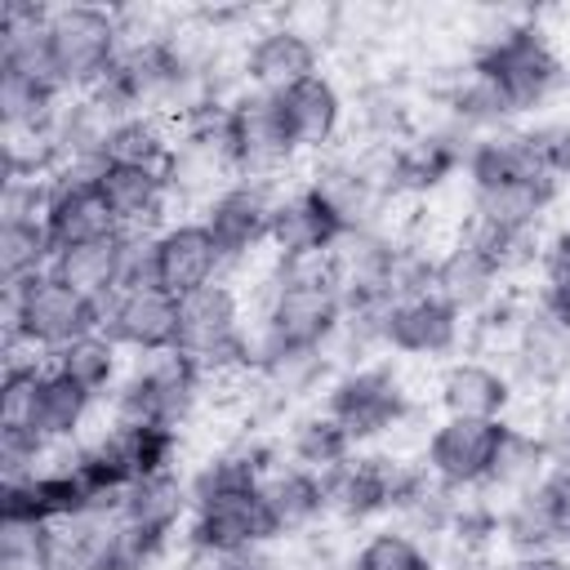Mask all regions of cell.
<instances>
[{
	"label": "cell",
	"mask_w": 570,
	"mask_h": 570,
	"mask_svg": "<svg viewBox=\"0 0 570 570\" xmlns=\"http://www.w3.org/2000/svg\"><path fill=\"white\" fill-rule=\"evenodd\" d=\"M343 316H347V303L334 276V254L281 263L254 330V361L272 352H330Z\"/></svg>",
	"instance_id": "1"
},
{
	"label": "cell",
	"mask_w": 570,
	"mask_h": 570,
	"mask_svg": "<svg viewBox=\"0 0 570 570\" xmlns=\"http://www.w3.org/2000/svg\"><path fill=\"white\" fill-rule=\"evenodd\" d=\"M4 330L9 347H31V352H62L67 343L102 330V307L58 281L53 272H40L13 289H4Z\"/></svg>",
	"instance_id": "2"
},
{
	"label": "cell",
	"mask_w": 570,
	"mask_h": 570,
	"mask_svg": "<svg viewBox=\"0 0 570 570\" xmlns=\"http://www.w3.org/2000/svg\"><path fill=\"white\" fill-rule=\"evenodd\" d=\"M174 352L187 356L205 379L223 374V370H254V334L245 330L240 298L232 285L214 281V285L178 298Z\"/></svg>",
	"instance_id": "3"
},
{
	"label": "cell",
	"mask_w": 570,
	"mask_h": 570,
	"mask_svg": "<svg viewBox=\"0 0 570 570\" xmlns=\"http://www.w3.org/2000/svg\"><path fill=\"white\" fill-rule=\"evenodd\" d=\"M45 40H49V71L62 85V94H71V89L89 94L111 76V67L125 49V27L111 9L62 4L49 13Z\"/></svg>",
	"instance_id": "4"
},
{
	"label": "cell",
	"mask_w": 570,
	"mask_h": 570,
	"mask_svg": "<svg viewBox=\"0 0 570 570\" xmlns=\"http://www.w3.org/2000/svg\"><path fill=\"white\" fill-rule=\"evenodd\" d=\"M472 67L485 80H494L512 111H534L561 85V58L548 45V36L530 22H508L494 36H485Z\"/></svg>",
	"instance_id": "5"
},
{
	"label": "cell",
	"mask_w": 570,
	"mask_h": 570,
	"mask_svg": "<svg viewBox=\"0 0 570 570\" xmlns=\"http://www.w3.org/2000/svg\"><path fill=\"white\" fill-rule=\"evenodd\" d=\"M200 383L205 374L178 356V352H156V356H142L116 387V423H165V428H178L196 396H200Z\"/></svg>",
	"instance_id": "6"
},
{
	"label": "cell",
	"mask_w": 570,
	"mask_h": 570,
	"mask_svg": "<svg viewBox=\"0 0 570 570\" xmlns=\"http://www.w3.org/2000/svg\"><path fill=\"white\" fill-rule=\"evenodd\" d=\"M325 414H334L352 441H370L410 414V392L392 365H352L330 383Z\"/></svg>",
	"instance_id": "7"
},
{
	"label": "cell",
	"mask_w": 570,
	"mask_h": 570,
	"mask_svg": "<svg viewBox=\"0 0 570 570\" xmlns=\"http://www.w3.org/2000/svg\"><path fill=\"white\" fill-rule=\"evenodd\" d=\"M508 436V423L503 419H441L428 436V450H423V468L445 485V490H476V485H490V472H494V459H499V445Z\"/></svg>",
	"instance_id": "8"
},
{
	"label": "cell",
	"mask_w": 570,
	"mask_h": 570,
	"mask_svg": "<svg viewBox=\"0 0 570 570\" xmlns=\"http://www.w3.org/2000/svg\"><path fill=\"white\" fill-rule=\"evenodd\" d=\"M227 156H232V174L249 183H267L289 165L294 147L285 138L272 94L249 89L227 102Z\"/></svg>",
	"instance_id": "9"
},
{
	"label": "cell",
	"mask_w": 570,
	"mask_h": 570,
	"mask_svg": "<svg viewBox=\"0 0 570 570\" xmlns=\"http://www.w3.org/2000/svg\"><path fill=\"white\" fill-rule=\"evenodd\" d=\"M45 232L53 249H76L102 236H116V218L98 191V165H62L53 174V196L45 209Z\"/></svg>",
	"instance_id": "10"
},
{
	"label": "cell",
	"mask_w": 570,
	"mask_h": 570,
	"mask_svg": "<svg viewBox=\"0 0 570 570\" xmlns=\"http://www.w3.org/2000/svg\"><path fill=\"white\" fill-rule=\"evenodd\" d=\"M267 240L276 245L281 263H303V258H330L347 240V227L325 205V196L307 183V187H294V191L276 196Z\"/></svg>",
	"instance_id": "11"
},
{
	"label": "cell",
	"mask_w": 570,
	"mask_h": 570,
	"mask_svg": "<svg viewBox=\"0 0 570 570\" xmlns=\"http://www.w3.org/2000/svg\"><path fill=\"white\" fill-rule=\"evenodd\" d=\"M223 263L227 258L218 254V245L200 218L169 223L151 236V285L174 298H187V294L214 285Z\"/></svg>",
	"instance_id": "12"
},
{
	"label": "cell",
	"mask_w": 570,
	"mask_h": 570,
	"mask_svg": "<svg viewBox=\"0 0 570 570\" xmlns=\"http://www.w3.org/2000/svg\"><path fill=\"white\" fill-rule=\"evenodd\" d=\"M102 334H107L120 352H138V356L174 352L178 298L165 294V289H156V285L120 289V294L102 307Z\"/></svg>",
	"instance_id": "13"
},
{
	"label": "cell",
	"mask_w": 570,
	"mask_h": 570,
	"mask_svg": "<svg viewBox=\"0 0 570 570\" xmlns=\"http://www.w3.org/2000/svg\"><path fill=\"white\" fill-rule=\"evenodd\" d=\"M276 539L263 512L258 490H236V494H218L205 503H191V525H187V543L196 557H227L240 548H258Z\"/></svg>",
	"instance_id": "14"
},
{
	"label": "cell",
	"mask_w": 570,
	"mask_h": 570,
	"mask_svg": "<svg viewBox=\"0 0 570 570\" xmlns=\"http://www.w3.org/2000/svg\"><path fill=\"white\" fill-rule=\"evenodd\" d=\"M463 338V312L436 289L405 294L383 316V347L401 356H445Z\"/></svg>",
	"instance_id": "15"
},
{
	"label": "cell",
	"mask_w": 570,
	"mask_h": 570,
	"mask_svg": "<svg viewBox=\"0 0 570 570\" xmlns=\"http://www.w3.org/2000/svg\"><path fill=\"white\" fill-rule=\"evenodd\" d=\"M272 187L267 183H249V178H232L200 214V223L209 227L218 254L227 263L254 254L263 240H267V227H272Z\"/></svg>",
	"instance_id": "16"
},
{
	"label": "cell",
	"mask_w": 570,
	"mask_h": 570,
	"mask_svg": "<svg viewBox=\"0 0 570 570\" xmlns=\"http://www.w3.org/2000/svg\"><path fill=\"white\" fill-rule=\"evenodd\" d=\"M321 481H325V512H334L343 521H370V517L396 508L405 463H392L379 454H370V459L352 454L338 468L321 472Z\"/></svg>",
	"instance_id": "17"
},
{
	"label": "cell",
	"mask_w": 570,
	"mask_h": 570,
	"mask_svg": "<svg viewBox=\"0 0 570 570\" xmlns=\"http://www.w3.org/2000/svg\"><path fill=\"white\" fill-rule=\"evenodd\" d=\"M512 365L530 387L570 383V316L543 307L539 298L517 316L512 330Z\"/></svg>",
	"instance_id": "18"
},
{
	"label": "cell",
	"mask_w": 570,
	"mask_h": 570,
	"mask_svg": "<svg viewBox=\"0 0 570 570\" xmlns=\"http://www.w3.org/2000/svg\"><path fill=\"white\" fill-rule=\"evenodd\" d=\"M316 67H321V49L298 27H267V31H258L249 40V49H245V62H240L249 89H258V94H285L298 80L316 76Z\"/></svg>",
	"instance_id": "19"
},
{
	"label": "cell",
	"mask_w": 570,
	"mask_h": 570,
	"mask_svg": "<svg viewBox=\"0 0 570 570\" xmlns=\"http://www.w3.org/2000/svg\"><path fill=\"white\" fill-rule=\"evenodd\" d=\"M276 98V116L285 125V138L294 151H321L338 138L343 129V94L334 89L330 76H307L298 80L294 89L285 94H272Z\"/></svg>",
	"instance_id": "20"
},
{
	"label": "cell",
	"mask_w": 570,
	"mask_h": 570,
	"mask_svg": "<svg viewBox=\"0 0 570 570\" xmlns=\"http://www.w3.org/2000/svg\"><path fill=\"white\" fill-rule=\"evenodd\" d=\"M472 142L463 138V129H428V134H410L405 142L387 147V160H392V191H432L441 187L454 169H463Z\"/></svg>",
	"instance_id": "21"
},
{
	"label": "cell",
	"mask_w": 570,
	"mask_h": 570,
	"mask_svg": "<svg viewBox=\"0 0 570 570\" xmlns=\"http://www.w3.org/2000/svg\"><path fill=\"white\" fill-rule=\"evenodd\" d=\"M472 191L476 187H503V183H534V178H552L543 165V147H539V129H494L485 138L472 142L468 160H463Z\"/></svg>",
	"instance_id": "22"
},
{
	"label": "cell",
	"mask_w": 570,
	"mask_h": 570,
	"mask_svg": "<svg viewBox=\"0 0 570 570\" xmlns=\"http://www.w3.org/2000/svg\"><path fill=\"white\" fill-rule=\"evenodd\" d=\"M98 191L120 232H151L174 196L165 169H129V165H102Z\"/></svg>",
	"instance_id": "23"
},
{
	"label": "cell",
	"mask_w": 570,
	"mask_h": 570,
	"mask_svg": "<svg viewBox=\"0 0 570 570\" xmlns=\"http://www.w3.org/2000/svg\"><path fill=\"white\" fill-rule=\"evenodd\" d=\"M499 281H503V272H499V263L463 232L441 258H436V267H432V289L445 298V303H454L463 316L468 312H481L494 294H499Z\"/></svg>",
	"instance_id": "24"
},
{
	"label": "cell",
	"mask_w": 570,
	"mask_h": 570,
	"mask_svg": "<svg viewBox=\"0 0 570 570\" xmlns=\"http://www.w3.org/2000/svg\"><path fill=\"white\" fill-rule=\"evenodd\" d=\"M436 401L450 419H503L512 405V383L490 361H454L436 383Z\"/></svg>",
	"instance_id": "25"
},
{
	"label": "cell",
	"mask_w": 570,
	"mask_h": 570,
	"mask_svg": "<svg viewBox=\"0 0 570 570\" xmlns=\"http://www.w3.org/2000/svg\"><path fill=\"white\" fill-rule=\"evenodd\" d=\"M258 499H263L272 534H298L325 517V481H321V472H307L298 463L272 468L258 485Z\"/></svg>",
	"instance_id": "26"
},
{
	"label": "cell",
	"mask_w": 570,
	"mask_h": 570,
	"mask_svg": "<svg viewBox=\"0 0 570 570\" xmlns=\"http://www.w3.org/2000/svg\"><path fill=\"white\" fill-rule=\"evenodd\" d=\"M191 512V494H187V481L174 472H151V476H138L125 494H120V508L116 517L151 539H169L178 530V521Z\"/></svg>",
	"instance_id": "27"
},
{
	"label": "cell",
	"mask_w": 570,
	"mask_h": 570,
	"mask_svg": "<svg viewBox=\"0 0 570 570\" xmlns=\"http://www.w3.org/2000/svg\"><path fill=\"white\" fill-rule=\"evenodd\" d=\"M49 272L58 281H67L71 289H80L85 298H94L98 307H107L125 289V232L53 254V267Z\"/></svg>",
	"instance_id": "28"
},
{
	"label": "cell",
	"mask_w": 570,
	"mask_h": 570,
	"mask_svg": "<svg viewBox=\"0 0 570 570\" xmlns=\"http://www.w3.org/2000/svg\"><path fill=\"white\" fill-rule=\"evenodd\" d=\"M552 200H557V178L476 187L472 191V223L499 227V232H539V218L552 209Z\"/></svg>",
	"instance_id": "29"
},
{
	"label": "cell",
	"mask_w": 570,
	"mask_h": 570,
	"mask_svg": "<svg viewBox=\"0 0 570 570\" xmlns=\"http://www.w3.org/2000/svg\"><path fill=\"white\" fill-rule=\"evenodd\" d=\"M169 156H174V142H169L165 125L147 111L116 120L98 147L102 165H129V169H165Z\"/></svg>",
	"instance_id": "30"
},
{
	"label": "cell",
	"mask_w": 570,
	"mask_h": 570,
	"mask_svg": "<svg viewBox=\"0 0 570 570\" xmlns=\"http://www.w3.org/2000/svg\"><path fill=\"white\" fill-rule=\"evenodd\" d=\"M94 396L71 383L67 374H58L53 365L45 370L40 379V392H36V419H31V432L45 441V445H58V441H71L89 414Z\"/></svg>",
	"instance_id": "31"
},
{
	"label": "cell",
	"mask_w": 570,
	"mask_h": 570,
	"mask_svg": "<svg viewBox=\"0 0 570 570\" xmlns=\"http://www.w3.org/2000/svg\"><path fill=\"white\" fill-rule=\"evenodd\" d=\"M445 107H450V125L454 129H503V120H512L517 111L508 107V98L494 89V80H485L476 67H468L454 85H450V94H445Z\"/></svg>",
	"instance_id": "32"
},
{
	"label": "cell",
	"mask_w": 570,
	"mask_h": 570,
	"mask_svg": "<svg viewBox=\"0 0 570 570\" xmlns=\"http://www.w3.org/2000/svg\"><path fill=\"white\" fill-rule=\"evenodd\" d=\"M53 370L67 374L71 383H80L89 396H102V392H111V383L120 374V347L102 330H94V334L67 343L62 352H53Z\"/></svg>",
	"instance_id": "33"
},
{
	"label": "cell",
	"mask_w": 570,
	"mask_h": 570,
	"mask_svg": "<svg viewBox=\"0 0 570 570\" xmlns=\"http://www.w3.org/2000/svg\"><path fill=\"white\" fill-rule=\"evenodd\" d=\"M62 85L53 76H31V71H9L0 67V116L4 125H49L58 116Z\"/></svg>",
	"instance_id": "34"
},
{
	"label": "cell",
	"mask_w": 570,
	"mask_h": 570,
	"mask_svg": "<svg viewBox=\"0 0 570 570\" xmlns=\"http://www.w3.org/2000/svg\"><path fill=\"white\" fill-rule=\"evenodd\" d=\"M352 436L343 432V423L334 414H303L294 428H289V459L307 472H330L338 468L343 459H352Z\"/></svg>",
	"instance_id": "35"
},
{
	"label": "cell",
	"mask_w": 570,
	"mask_h": 570,
	"mask_svg": "<svg viewBox=\"0 0 570 570\" xmlns=\"http://www.w3.org/2000/svg\"><path fill=\"white\" fill-rule=\"evenodd\" d=\"M53 240L45 223H0V281L4 289L53 267Z\"/></svg>",
	"instance_id": "36"
},
{
	"label": "cell",
	"mask_w": 570,
	"mask_h": 570,
	"mask_svg": "<svg viewBox=\"0 0 570 570\" xmlns=\"http://www.w3.org/2000/svg\"><path fill=\"white\" fill-rule=\"evenodd\" d=\"M45 370L49 365H40V356H9L4 361V379H0V432L4 436H36L31 419H36V392H40Z\"/></svg>",
	"instance_id": "37"
},
{
	"label": "cell",
	"mask_w": 570,
	"mask_h": 570,
	"mask_svg": "<svg viewBox=\"0 0 570 570\" xmlns=\"http://www.w3.org/2000/svg\"><path fill=\"white\" fill-rule=\"evenodd\" d=\"M552 468L548 459V445L539 432H521L508 423V436L499 445V459H494V472H490V485L499 490H512V494H525L543 481V472Z\"/></svg>",
	"instance_id": "38"
},
{
	"label": "cell",
	"mask_w": 570,
	"mask_h": 570,
	"mask_svg": "<svg viewBox=\"0 0 570 570\" xmlns=\"http://www.w3.org/2000/svg\"><path fill=\"white\" fill-rule=\"evenodd\" d=\"M347 570H432V557L419 543V534H410V530H379V534H370L356 548Z\"/></svg>",
	"instance_id": "39"
},
{
	"label": "cell",
	"mask_w": 570,
	"mask_h": 570,
	"mask_svg": "<svg viewBox=\"0 0 570 570\" xmlns=\"http://www.w3.org/2000/svg\"><path fill=\"white\" fill-rule=\"evenodd\" d=\"M499 530H503V539H508L512 552H543V548H557L552 521H548V512H543V503H539L534 490L512 494V503H508L503 517H499Z\"/></svg>",
	"instance_id": "40"
},
{
	"label": "cell",
	"mask_w": 570,
	"mask_h": 570,
	"mask_svg": "<svg viewBox=\"0 0 570 570\" xmlns=\"http://www.w3.org/2000/svg\"><path fill=\"white\" fill-rule=\"evenodd\" d=\"M258 379L281 396H303L325 379V352H272L254 361Z\"/></svg>",
	"instance_id": "41"
},
{
	"label": "cell",
	"mask_w": 570,
	"mask_h": 570,
	"mask_svg": "<svg viewBox=\"0 0 570 570\" xmlns=\"http://www.w3.org/2000/svg\"><path fill=\"white\" fill-rule=\"evenodd\" d=\"M548 521H552V534H557V548H570V463H552L543 472V481L534 485Z\"/></svg>",
	"instance_id": "42"
},
{
	"label": "cell",
	"mask_w": 570,
	"mask_h": 570,
	"mask_svg": "<svg viewBox=\"0 0 570 570\" xmlns=\"http://www.w3.org/2000/svg\"><path fill=\"white\" fill-rule=\"evenodd\" d=\"M539 147H543L548 174H552V178H570V120L543 125V129H539Z\"/></svg>",
	"instance_id": "43"
},
{
	"label": "cell",
	"mask_w": 570,
	"mask_h": 570,
	"mask_svg": "<svg viewBox=\"0 0 570 570\" xmlns=\"http://www.w3.org/2000/svg\"><path fill=\"white\" fill-rule=\"evenodd\" d=\"M205 570H276V561L258 543V548H240V552H227V557H209Z\"/></svg>",
	"instance_id": "44"
},
{
	"label": "cell",
	"mask_w": 570,
	"mask_h": 570,
	"mask_svg": "<svg viewBox=\"0 0 570 570\" xmlns=\"http://www.w3.org/2000/svg\"><path fill=\"white\" fill-rule=\"evenodd\" d=\"M503 570H570V557L561 548H543V552H512L503 561Z\"/></svg>",
	"instance_id": "45"
}]
</instances>
